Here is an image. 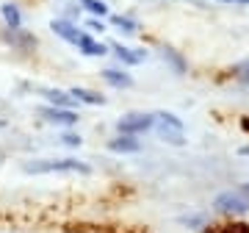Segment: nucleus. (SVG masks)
<instances>
[{
    "label": "nucleus",
    "instance_id": "a878e982",
    "mask_svg": "<svg viewBox=\"0 0 249 233\" xmlns=\"http://www.w3.org/2000/svg\"><path fill=\"white\" fill-rule=\"evenodd\" d=\"M241 128H244V131H249V116H244V119H241Z\"/></svg>",
    "mask_w": 249,
    "mask_h": 233
},
{
    "label": "nucleus",
    "instance_id": "9b49d317",
    "mask_svg": "<svg viewBox=\"0 0 249 233\" xmlns=\"http://www.w3.org/2000/svg\"><path fill=\"white\" fill-rule=\"evenodd\" d=\"M108 150L116 155H133V153H142V142H139V136L116 134L114 139H108Z\"/></svg>",
    "mask_w": 249,
    "mask_h": 233
},
{
    "label": "nucleus",
    "instance_id": "20e7f679",
    "mask_svg": "<svg viewBox=\"0 0 249 233\" xmlns=\"http://www.w3.org/2000/svg\"><path fill=\"white\" fill-rule=\"evenodd\" d=\"M0 42L17 53H34L39 47V36L28 28H3L0 31Z\"/></svg>",
    "mask_w": 249,
    "mask_h": 233
},
{
    "label": "nucleus",
    "instance_id": "4be33fe9",
    "mask_svg": "<svg viewBox=\"0 0 249 233\" xmlns=\"http://www.w3.org/2000/svg\"><path fill=\"white\" fill-rule=\"evenodd\" d=\"M80 17V6H70V9L64 11V19H72V22H78Z\"/></svg>",
    "mask_w": 249,
    "mask_h": 233
},
{
    "label": "nucleus",
    "instance_id": "ddd939ff",
    "mask_svg": "<svg viewBox=\"0 0 249 233\" xmlns=\"http://www.w3.org/2000/svg\"><path fill=\"white\" fill-rule=\"evenodd\" d=\"M0 19H3V28H22V9L14 0H3L0 3Z\"/></svg>",
    "mask_w": 249,
    "mask_h": 233
},
{
    "label": "nucleus",
    "instance_id": "f257e3e1",
    "mask_svg": "<svg viewBox=\"0 0 249 233\" xmlns=\"http://www.w3.org/2000/svg\"><path fill=\"white\" fill-rule=\"evenodd\" d=\"M25 175H91V167L78 158H28L22 161Z\"/></svg>",
    "mask_w": 249,
    "mask_h": 233
},
{
    "label": "nucleus",
    "instance_id": "a211bd4d",
    "mask_svg": "<svg viewBox=\"0 0 249 233\" xmlns=\"http://www.w3.org/2000/svg\"><path fill=\"white\" fill-rule=\"evenodd\" d=\"M232 78H235L241 86H249V58H241V61L232 67Z\"/></svg>",
    "mask_w": 249,
    "mask_h": 233
},
{
    "label": "nucleus",
    "instance_id": "9d476101",
    "mask_svg": "<svg viewBox=\"0 0 249 233\" xmlns=\"http://www.w3.org/2000/svg\"><path fill=\"white\" fill-rule=\"evenodd\" d=\"M75 47H78L86 58H103V56H108V45H106V42H100L94 34H86V31H83V36L78 39V45H75Z\"/></svg>",
    "mask_w": 249,
    "mask_h": 233
},
{
    "label": "nucleus",
    "instance_id": "5701e85b",
    "mask_svg": "<svg viewBox=\"0 0 249 233\" xmlns=\"http://www.w3.org/2000/svg\"><path fill=\"white\" fill-rule=\"evenodd\" d=\"M238 192H241V194H244V197L249 200V180H247V183H241V186H238Z\"/></svg>",
    "mask_w": 249,
    "mask_h": 233
},
{
    "label": "nucleus",
    "instance_id": "39448f33",
    "mask_svg": "<svg viewBox=\"0 0 249 233\" xmlns=\"http://www.w3.org/2000/svg\"><path fill=\"white\" fill-rule=\"evenodd\" d=\"M213 211L222 216H241L249 211V200L238 189H227V192H219L213 197Z\"/></svg>",
    "mask_w": 249,
    "mask_h": 233
},
{
    "label": "nucleus",
    "instance_id": "412c9836",
    "mask_svg": "<svg viewBox=\"0 0 249 233\" xmlns=\"http://www.w3.org/2000/svg\"><path fill=\"white\" fill-rule=\"evenodd\" d=\"M180 222H183V225H199V228H202V225H205V216H202V214H194V216H183Z\"/></svg>",
    "mask_w": 249,
    "mask_h": 233
},
{
    "label": "nucleus",
    "instance_id": "6ab92c4d",
    "mask_svg": "<svg viewBox=\"0 0 249 233\" xmlns=\"http://www.w3.org/2000/svg\"><path fill=\"white\" fill-rule=\"evenodd\" d=\"M61 144L70 147V150H78L80 144H83V139H80V134H75L72 128H67V131H61Z\"/></svg>",
    "mask_w": 249,
    "mask_h": 233
},
{
    "label": "nucleus",
    "instance_id": "dca6fc26",
    "mask_svg": "<svg viewBox=\"0 0 249 233\" xmlns=\"http://www.w3.org/2000/svg\"><path fill=\"white\" fill-rule=\"evenodd\" d=\"M78 6H80V11H86L89 17H100V19L111 17V9H108L106 0H78Z\"/></svg>",
    "mask_w": 249,
    "mask_h": 233
},
{
    "label": "nucleus",
    "instance_id": "0eeeda50",
    "mask_svg": "<svg viewBox=\"0 0 249 233\" xmlns=\"http://www.w3.org/2000/svg\"><path fill=\"white\" fill-rule=\"evenodd\" d=\"M108 53H114L116 61L122 64V67H139L147 58V50L144 47H127L122 42H108Z\"/></svg>",
    "mask_w": 249,
    "mask_h": 233
},
{
    "label": "nucleus",
    "instance_id": "f8f14e48",
    "mask_svg": "<svg viewBox=\"0 0 249 233\" xmlns=\"http://www.w3.org/2000/svg\"><path fill=\"white\" fill-rule=\"evenodd\" d=\"M100 78H103L111 89H130V86H133V75L119 70V67H106V70H100Z\"/></svg>",
    "mask_w": 249,
    "mask_h": 233
},
{
    "label": "nucleus",
    "instance_id": "f03ea898",
    "mask_svg": "<svg viewBox=\"0 0 249 233\" xmlns=\"http://www.w3.org/2000/svg\"><path fill=\"white\" fill-rule=\"evenodd\" d=\"M155 125L152 131L158 134L160 142L172 144V147H186V122L172 111H155Z\"/></svg>",
    "mask_w": 249,
    "mask_h": 233
},
{
    "label": "nucleus",
    "instance_id": "bb28decb",
    "mask_svg": "<svg viewBox=\"0 0 249 233\" xmlns=\"http://www.w3.org/2000/svg\"><path fill=\"white\" fill-rule=\"evenodd\" d=\"M6 125H9V122H6V119H3V116H0V128H6Z\"/></svg>",
    "mask_w": 249,
    "mask_h": 233
},
{
    "label": "nucleus",
    "instance_id": "b1692460",
    "mask_svg": "<svg viewBox=\"0 0 249 233\" xmlns=\"http://www.w3.org/2000/svg\"><path fill=\"white\" fill-rule=\"evenodd\" d=\"M238 155H244V158H249V144H244V147H238Z\"/></svg>",
    "mask_w": 249,
    "mask_h": 233
},
{
    "label": "nucleus",
    "instance_id": "2eb2a0df",
    "mask_svg": "<svg viewBox=\"0 0 249 233\" xmlns=\"http://www.w3.org/2000/svg\"><path fill=\"white\" fill-rule=\"evenodd\" d=\"M160 56H163V61L172 67V72H175V75H186L188 61H186V56L180 53V50H175V47H163V50H160Z\"/></svg>",
    "mask_w": 249,
    "mask_h": 233
},
{
    "label": "nucleus",
    "instance_id": "423d86ee",
    "mask_svg": "<svg viewBox=\"0 0 249 233\" xmlns=\"http://www.w3.org/2000/svg\"><path fill=\"white\" fill-rule=\"evenodd\" d=\"M36 114H39V119H42V122H47V125H53V128H61V131H67V128H75V125L80 122V111H78V108L42 106Z\"/></svg>",
    "mask_w": 249,
    "mask_h": 233
},
{
    "label": "nucleus",
    "instance_id": "f3484780",
    "mask_svg": "<svg viewBox=\"0 0 249 233\" xmlns=\"http://www.w3.org/2000/svg\"><path fill=\"white\" fill-rule=\"evenodd\" d=\"M111 25L119 28V31H124V34H136V31L142 28L133 17H127V14H111Z\"/></svg>",
    "mask_w": 249,
    "mask_h": 233
},
{
    "label": "nucleus",
    "instance_id": "4468645a",
    "mask_svg": "<svg viewBox=\"0 0 249 233\" xmlns=\"http://www.w3.org/2000/svg\"><path fill=\"white\" fill-rule=\"evenodd\" d=\"M70 95L75 97V103H83V106H106V95H100L97 89H89V86H72Z\"/></svg>",
    "mask_w": 249,
    "mask_h": 233
},
{
    "label": "nucleus",
    "instance_id": "7ed1b4c3",
    "mask_svg": "<svg viewBox=\"0 0 249 233\" xmlns=\"http://www.w3.org/2000/svg\"><path fill=\"white\" fill-rule=\"evenodd\" d=\"M155 116L150 111H127L116 119V134L122 136H144L147 131H152Z\"/></svg>",
    "mask_w": 249,
    "mask_h": 233
},
{
    "label": "nucleus",
    "instance_id": "6e6552de",
    "mask_svg": "<svg viewBox=\"0 0 249 233\" xmlns=\"http://www.w3.org/2000/svg\"><path fill=\"white\" fill-rule=\"evenodd\" d=\"M50 31H53L61 42L67 45H78V39L83 36V28H78V22H72V19H64V17H55L50 19Z\"/></svg>",
    "mask_w": 249,
    "mask_h": 233
},
{
    "label": "nucleus",
    "instance_id": "aec40b11",
    "mask_svg": "<svg viewBox=\"0 0 249 233\" xmlns=\"http://www.w3.org/2000/svg\"><path fill=\"white\" fill-rule=\"evenodd\" d=\"M83 28H86V34H103L106 31V19H100V17H89L86 22H83Z\"/></svg>",
    "mask_w": 249,
    "mask_h": 233
},
{
    "label": "nucleus",
    "instance_id": "1a4fd4ad",
    "mask_svg": "<svg viewBox=\"0 0 249 233\" xmlns=\"http://www.w3.org/2000/svg\"><path fill=\"white\" fill-rule=\"evenodd\" d=\"M42 100H45V106H55V108H78L75 97L70 95V89H58V86H45V89H39Z\"/></svg>",
    "mask_w": 249,
    "mask_h": 233
},
{
    "label": "nucleus",
    "instance_id": "393cba45",
    "mask_svg": "<svg viewBox=\"0 0 249 233\" xmlns=\"http://www.w3.org/2000/svg\"><path fill=\"white\" fill-rule=\"evenodd\" d=\"M222 3H241V6H249V0H222Z\"/></svg>",
    "mask_w": 249,
    "mask_h": 233
}]
</instances>
